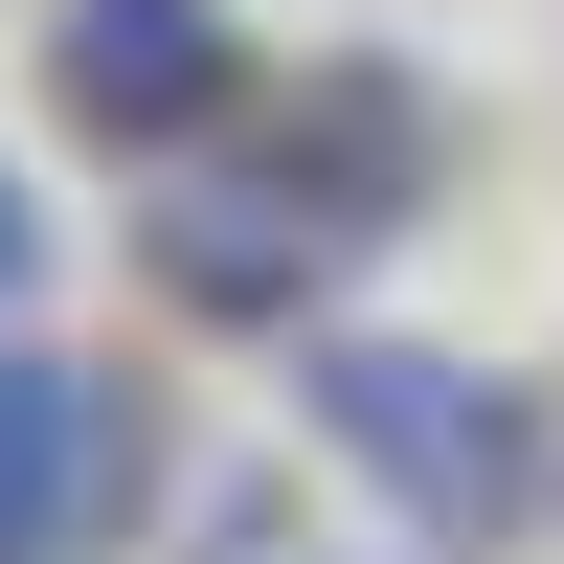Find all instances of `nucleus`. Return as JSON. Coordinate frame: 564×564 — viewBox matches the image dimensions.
<instances>
[{
  "mask_svg": "<svg viewBox=\"0 0 564 564\" xmlns=\"http://www.w3.org/2000/svg\"><path fill=\"white\" fill-rule=\"evenodd\" d=\"M316 452H339L406 542H452V564L520 542V520H564L542 406L497 384V361H452V339H316Z\"/></svg>",
  "mask_w": 564,
  "mask_h": 564,
  "instance_id": "nucleus-1",
  "label": "nucleus"
},
{
  "mask_svg": "<svg viewBox=\"0 0 564 564\" xmlns=\"http://www.w3.org/2000/svg\"><path fill=\"white\" fill-rule=\"evenodd\" d=\"M204 564H339V542H316V520H271V497H249V520H226Z\"/></svg>",
  "mask_w": 564,
  "mask_h": 564,
  "instance_id": "nucleus-7",
  "label": "nucleus"
},
{
  "mask_svg": "<svg viewBox=\"0 0 564 564\" xmlns=\"http://www.w3.org/2000/svg\"><path fill=\"white\" fill-rule=\"evenodd\" d=\"M45 68H68V113L113 159H204V113L249 90L226 68V0H45Z\"/></svg>",
  "mask_w": 564,
  "mask_h": 564,
  "instance_id": "nucleus-4",
  "label": "nucleus"
},
{
  "mask_svg": "<svg viewBox=\"0 0 564 564\" xmlns=\"http://www.w3.org/2000/svg\"><path fill=\"white\" fill-rule=\"evenodd\" d=\"M135 271H159L181 316H226V339H271V316H316L361 249L294 204V181H271V135H249V159H159V204H135Z\"/></svg>",
  "mask_w": 564,
  "mask_h": 564,
  "instance_id": "nucleus-3",
  "label": "nucleus"
},
{
  "mask_svg": "<svg viewBox=\"0 0 564 564\" xmlns=\"http://www.w3.org/2000/svg\"><path fill=\"white\" fill-rule=\"evenodd\" d=\"M159 520V384L0 339V564H113Z\"/></svg>",
  "mask_w": 564,
  "mask_h": 564,
  "instance_id": "nucleus-2",
  "label": "nucleus"
},
{
  "mask_svg": "<svg viewBox=\"0 0 564 564\" xmlns=\"http://www.w3.org/2000/svg\"><path fill=\"white\" fill-rule=\"evenodd\" d=\"M45 294V204H23V159H0V316Z\"/></svg>",
  "mask_w": 564,
  "mask_h": 564,
  "instance_id": "nucleus-6",
  "label": "nucleus"
},
{
  "mask_svg": "<svg viewBox=\"0 0 564 564\" xmlns=\"http://www.w3.org/2000/svg\"><path fill=\"white\" fill-rule=\"evenodd\" d=\"M271 181H294L339 249H384V226L430 204V90H406V68H294V90H271Z\"/></svg>",
  "mask_w": 564,
  "mask_h": 564,
  "instance_id": "nucleus-5",
  "label": "nucleus"
}]
</instances>
